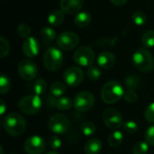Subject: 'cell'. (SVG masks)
<instances>
[{
	"mask_svg": "<svg viewBox=\"0 0 154 154\" xmlns=\"http://www.w3.org/2000/svg\"><path fill=\"white\" fill-rule=\"evenodd\" d=\"M69 125L70 122L69 118L62 114H54L48 120L49 129L56 134L66 133L69 128Z\"/></svg>",
	"mask_w": 154,
	"mask_h": 154,
	"instance_id": "ba28073f",
	"label": "cell"
},
{
	"mask_svg": "<svg viewBox=\"0 0 154 154\" xmlns=\"http://www.w3.org/2000/svg\"><path fill=\"white\" fill-rule=\"evenodd\" d=\"M123 127H124L125 131L127 134H134L137 133V131H138V125L134 121H127V122H125L124 124Z\"/></svg>",
	"mask_w": 154,
	"mask_h": 154,
	"instance_id": "836d02e7",
	"label": "cell"
},
{
	"mask_svg": "<svg viewBox=\"0 0 154 154\" xmlns=\"http://www.w3.org/2000/svg\"><path fill=\"white\" fill-rule=\"evenodd\" d=\"M108 144L112 148H118L124 142V134L122 132L116 130L112 132L108 136Z\"/></svg>",
	"mask_w": 154,
	"mask_h": 154,
	"instance_id": "44dd1931",
	"label": "cell"
},
{
	"mask_svg": "<svg viewBox=\"0 0 154 154\" xmlns=\"http://www.w3.org/2000/svg\"><path fill=\"white\" fill-rule=\"evenodd\" d=\"M40 34H41L42 41L43 42L44 44H49L51 42H52L57 37L56 32L51 27L42 28L40 32Z\"/></svg>",
	"mask_w": 154,
	"mask_h": 154,
	"instance_id": "7402d4cb",
	"label": "cell"
},
{
	"mask_svg": "<svg viewBox=\"0 0 154 154\" xmlns=\"http://www.w3.org/2000/svg\"><path fill=\"white\" fill-rule=\"evenodd\" d=\"M3 127L11 136H19L26 129V122L22 116L17 113H9L3 118Z\"/></svg>",
	"mask_w": 154,
	"mask_h": 154,
	"instance_id": "6da1fadb",
	"label": "cell"
},
{
	"mask_svg": "<svg viewBox=\"0 0 154 154\" xmlns=\"http://www.w3.org/2000/svg\"><path fill=\"white\" fill-rule=\"evenodd\" d=\"M45 154H60L59 152H47V153Z\"/></svg>",
	"mask_w": 154,
	"mask_h": 154,
	"instance_id": "60d3db41",
	"label": "cell"
},
{
	"mask_svg": "<svg viewBox=\"0 0 154 154\" xmlns=\"http://www.w3.org/2000/svg\"><path fill=\"white\" fill-rule=\"evenodd\" d=\"M79 42V37L73 32H64L58 35L57 45L60 50L69 51L75 49Z\"/></svg>",
	"mask_w": 154,
	"mask_h": 154,
	"instance_id": "30bf717a",
	"label": "cell"
},
{
	"mask_svg": "<svg viewBox=\"0 0 154 154\" xmlns=\"http://www.w3.org/2000/svg\"><path fill=\"white\" fill-rule=\"evenodd\" d=\"M91 20H92V17L89 13L79 12V14H77V15L74 19V23L77 27L85 28L88 25H89V23H91Z\"/></svg>",
	"mask_w": 154,
	"mask_h": 154,
	"instance_id": "ac0fdd59",
	"label": "cell"
},
{
	"mask_svg": "<svg viewBox=\"0 0 154 154\" xmlns=\"http://www.w3.org/2000/svg\"><path fill=\"white\" fill-rule=\"evenodd\" d=\"M116 56L110 51H103L97 57V64L104 69H111L116 64Z\"/></svg>",
	"mask_w": 154,
	"mask_h": 154,
	"instance_id": "2e32d148",
	"label": "cell"
},
{
	"mask_svg": "<svg viewBox=\"0 0 154 154\" xmlns=\"http://www.w3.org/2000/svg\"><path fill=\"white\" fill-rule=\"evenodd\" d=\"M95 104V97L89 91H81L78 93L73 99V106L79 112L89 111Z\"/></svg>",
	"mask_w": 154,
	"mask_h": 154,
	"instance_id": "8992f818",
	"label": "cell"
},
{
	"mask_svg": "<svg viewBox=\"0 0 154 154\" xmlns=\"http://www.w3.org/2000/svg\"><path fill=\"white\" fill-rule=\"evenodd\" d=\"M63 53L60 50L51 47L45 51L42 57V63L46 69L50 71H56L62 66L63 63Z\"/></svg>",
	"mask_w": 154,
	"mask_h": 154,
	"instance_id": "5b68a950",
	"label": "cell"
},
{
	"mask_svg": "<svg viewBox=\"0 0 154 154\" xmlns=\"http://www.w3.org/2000/svg\"><path fill=\"white\" fill-rule=\"evenodd\" d=\"M22 51H23V54L28 58L36 57L40 51V46H39L38 41L32 36L25 39L23 43V46H22Z\"/></svg>",
	"mask_w": 154,
	"mask_h": 154,
	"instance_id": "5bb4252c",
	"label": "cell"
},
{
	"mask_svg": "<svg viewBox=\"0 0 154 154\" xmlns=\"http://www.w3.org/2000/svg\"><path fill=\"white\" fill-rule=\"evenodd\" d=\"M18 73L23 79L31 81L36 78L38 68L33 61L30 60H23L18 64Z\"/></svg>",
	"mask_w": 154,
	"mask_h": 154,
	"instance_id": "7c38bea8",
	"label": "cell"
},
{
	"mask_svg": "<svg viewBox=\"0 0 154 154\" xmlns=\"http://www.w3.org/2000/svg\"><path fill=\"white\" fill-rule=\"evenodd\" d=\"M114 5H118V6H121V5H124L126 2H127V0H110Z\"/></svg>",
	"mask_w": 154,
	"mask_h": 154,
	"instance_id": "ab89813d",
	"label": "cell"
},
{
	"mask_svg": "<svg viewBox=\"0 0 154 154\" xmlns=\"http://www.w3.org/2000/svg\"><path fill=\"white\" fill-rule=\"evenodd\" d=\"M102 119L105 125L114 131L120 129L124 125L123 116L119 111L115 108H107L103 112Z\"/></svg>",
	"mask_w": 154,
	"mask_h": 154,
	"instance_id": "52a82bcc",
	"label": "cell"
},
{
	"mask_svg": "<svg viewBox=\"0 0 154 154\" xmlns=\"http://www.w3.org/2000/svg\"><path fill=\"white\" fill-rule=\"evenodd\" d=\"M6 109H7V106H6L5 102L3 99H1V100H0V115H1L2 116L5 115Z\"/></svg>",
	"mask_w": 154,
	"mask_h": 154,
	"instance_id": "f35d334b",
	"label": "cell"
},
{
	"mask_svg": "<svg viewBox=\"0 0 154 154\" xmlns=\"http://www.w3.org/2000/svg\"><path fill=\"white\" fill-rule=\"evenodd\" d=\"M102 151V143L99 139L94 138L88 140L84 146L86 154H98Z\"/></svg>",
	"mask_w": 154,
	"mask_h": 154,
	"instance_id": "e0dca14e",
	"label": "cell"
},
{
	"mask_svg": "<svg viewBox=\"0 0 154 154\" xmlns=\"http://www.w3.org/2000/svg\"><path fill=\"white\" fill-rule=\"evenodd\" d=\"M144 137H145V142L149 145L154 146V125H151L147 129Z\"/></svg>",
	"mask_w": 154,
	"mask_h": 154,
	"instance_id": "8d00e7d4",
	"label": "cell"
},
{
	"mask_svg": "<svg viewBox=\"0 0 154 154\" xmlns=\"http://www.w3.org/2000/svg\"><path fill=\"white\" fill-rule=\"evenodd\" d=\"M125 85H126L128 89L134 90V89H136V88H138L140 87L141 79L138 76H134V75L128 76L125 79Z\"/></svg>",
	"mask_w": 154,
	"mask_h": 154,
	"instance_id": "484cf974",
	"label": "cell"
},
{
	"mask_svg": "<svg viewBox=\"0 0 154 154\" xmlns=\"http://www.w3.org/2000/svg\"><path fill=\"white\" fill-rule=\"evenodd\" d=\"M0 151H1V154H4V150H3L2 146H0Z\"/></svg>",
	"mask_w": 154,
	"mask_h": 154,
	"instance_id": "b9f144b4",
	"label": "cell"
},
{
	"mask_svg": "<svg viewBox=\"0 0 154 154\" xmlns=\"http://www.w3.org/2000/svg\"><path fill=\"white\" fill-rule=\"evenodd\" d=\"M142 44L145 48H152L154 47V31L149 30L143 34L142 37Z\"/></svg>",
	"mask_w": 154,
	"mask_h": 154,
	"instance_id": "d4e9b609",
	"label": "cell"
},
{
	"mask_svg": "<svg viewBox=\"0 0 154 154\" xmlns=\"http://www.w3.org/2000/svg\"><path fill=\"white\" fill-rule=\"evenodd\" d=\"M63 79L68 86L77 87L82 83L84 79V72L78 67H70L65 70Z\"/></svg>",
	"mask_w": 154,
	"mask_h": 154,
	"instance_id": "4fadbf2b",
	"label": "cell"
},
{
	"mask_svg": "<svg viewBox=\"0 0 154 154\" xmlns=\"http://www.w3.org/2000/svg\"><path fill=\"white\" fill-rule=\"evenodd\" d=\"M132 19H133V22H134V24H136L138 26H141V25H143L146 23L147 16L143 12L136 11V12L134 13V14L132 16Z\"/></svg>",
	"mask_w": 154,
	"mask_h": 154,
	"instance_id": "f1b7e54d",
	"label": "cell"
},
{
	"mask_svg": "<svg viewBox=\"0 0 154 154\" xmlns=\"http://www.w3.org/2000/svg\"><path fill=\"white\" fill-rule=\"evenodd\" d=\"M95 52L87 46L78 48L73 54L74 61L81 67H90L95 61Z\"/></svg>",
	"mask_w": 154,
	"mask_h": 154,
	"instance_id": "9c48e42d",
	"label": "cell"
},
{
	"mask_svg": "<svg viewBox=\"0 0 154 154\" xmlns=\"http://www.w3.org/2000/svg\"><path fill=\"white\" fill-rule=\"evenodd\" d=\"M46 89H47V84L43 79H36L31 87V90L33 92V94L37 96H41L43 93H45Z\"/></svg>",
	"mask_w": 154,
	"mask_h": 154,
	"instance_id": "603a6c76",
	"label": "cell"
},
{
	"mask_svg": "<svg viewBox=\"0 0 154 154\" xmlns=\"http://www.w3.org/2000/svg\"><path fill=\"white\" fill-rule=\"evenodd\" d=\"M144 117L147 122L154 124V102L151 103L144 111Z\"/></svg>",
	"mask_w": 154,
	"mask_h": 154,
	"instance_id": "e575fe53",
	"label": "cell"
},
{
	"mask_svg": "<svg viewBox=\"0 0 154 154\" xmlns=\"http://www.w3.org/2000/svg\"><path fill=\"white\" fill-rule=\"evenodd\" d=\"M17 33H18L19 37L23 38V39H27L31 35V28L29 25H27L25 23L19 24L17 27Z\"/></svg>",
	"mask_w": 154,
	"mask_h": 154,
	"instance_id": "d6a6232c",
	"label": "cell"
},
{
	"mask_svg": "<svg viewBox=\"0 0 154 154\" xmlns=\"http://www.w3.org/2000/svg\"><path fill=\"white\" fill-rule=\"evenodd\" d=\"M124 98L128 103H135L137 101V99H138V95L134 90L128 89L127 91L125 92Z\"/></svg>",
	"mask_w": 154,
	"mask_h": 154,
	"instance_id": "d590c367",
	"label": "cell"
},
{
	"mask_svg": "<svg viewBox=\"0 0 154 154\" xmlns=\"http://www.w3.org/2000/svg\"><path fill=\"white\" fill-rule=\"evenodd\" d=\"M64 21V12L62 10H53L48 16V23L52 26L60 25Z\"/></svg>",
	"mask_w": 154,
	"mask_h": 154,
	"instance_id": "d6986e66",
	"label": "cell"
},
{
	"mask_svg": "<svg viewBox=\"0 0 154 154\" xmlns=\"http://www.w3.org/2000/svg\"><path fill=\"white\" fill-rule=\"evenodd\" d=\"M11 89V81L5 74L0 77V94L4 95Z\"/></svg>",
	"mask_w": 154,
	"mask_h": 154,
	"instance_id": "f546056e",
	"label": "cell"
},
{
	"mask_svg": "<svg viewBox=\"0 0 154 154\" xmlns=\"http://www.w3.org/2000/svg\"><path fill=\"white\" fill-rule=\"evenodd\" d=\"M42 107V100L40 96L35 94L33 95H27L23 97L18 102V108L22 113L33 116L38 114Z\"/></svg>",
	"mask_w": 154,
	"mask_h": 154,
	"instance_id": "277c9868",
	"label": "cell"
},
{
	"mask_svg": "<svg viewBox=\"0 0 154 154\" xmlns=\"http://www.w3.org/2000/svg\"><path fill=\"white\" fill-rule=\"evenodd\" d=\"M101 75H102V72H101L100 69L96 66H90V67H88V69L87 70V76L92 81L99 79Z\"/></svg>",
	"mask_w": 154,
	"mask_h": 154,
	"instance_id": "83f0119b",
	"label": "cell"
},
{
	"mask_svg": "<svg viewBox=\"0 0 154 154\" xmlns=\"http://www.w3.org/2000/svg\"><path fill=\"white\" fill-rule=\"evenodd\" d=\"M133 63L139 71L151 72L154 68L153 56L147 49H138L133 55Z\"/></svg>",
	"mask_w": 154,
	"mask_h": 154,
	"instance_id": "3957f363",
	"label": "cell"
},
{
	"mask_svg": "<svg viewBox=\"0 0 154 154\" xmlns=\"http://www.w3.org/2000/svg\"><path fill=\"white\" fill-rule=\"evenodd\" d=\"M61 141L58 136H51L49 140V145L52 150H58L61 147Z\"/></svg>",
	"mask_w": 154,
	"mask_h": 154,
	"instance_id": "74e56055",
	"label": "cell"
},
{
	"mask_svg": "<svg viewBox=\"0 0 154 154\" xmlns=\"http://www.w3.org/2000/svg\"><path fill=\"white\" fill-rule=\"evenodd\" d=\"M23 149L28 154H42L46 149L45 140L42 136L32 135L24 142Z\"/></svg>",
	"mask_w": 154,
	"mask_h": 154,
	"instance_id": "8fae6325",
	"label": "cell"
},
{
	"mask_svg": "<svg viewBox=\"0 0 154 154\" xmlns=\"http://www.w3.org/2000/svg\"><path fill=\"white\" fill-rule=\"evenodd\" d=\"M123 85L116 80H110L106 82L101 89V98L104 103L112 105L119 101L125 95Z\"/></svg>",
	"mask_w": 154,
	"mask_h": 154,
	"instance_id": "7a4b0ae2",
	"label": "cell"
},
{
	"mask_svg": "<svg viewBox=\"0 0 154 154\" xmlns=\"http://www.w3.org/2000/svg\"><path fill=\"white\" fill-rule=\"evenodd\" d=\"M81 133L85 136H92L96 133V125L91 122H85L81 125L80 127Z\"/></svg>",
	"mask_w": 154,
	"mask_h": 154,
	"instance_id": "4316f807",
	"label": "cell"
},
{
	"mask_svg": "<svg viewBox=\"0 0 154 154\" xmlns=\"http://www.w3.org/2000/svg\"><path fill=\"white\" fill-rule=\"evenodd\" d=\"M73 106V101L68 97H60L57 98L56 101V107L61 111H67L69 110Z\"/></svg>",
	"mask_w": 154,
	"mask_h": 154,
	"instance_id": "cb8c5ba5",
	"label": "cell"
},
{
	"mask_svg": "<svg viewBox=\"0 0 154 154\" xmlns=\"http://www.w3.org/2000/svg\"><path fill=\"white\" fill-rule=\"evenodd\" d=\"M67 88H66V85L61 82V81H54L50 88V93L51 96H53L56 98H59L60 97H63V95L65 94Z\"/></svg>",
	"mask_w": 154,
	"mask_h": 154,
	"instance_id": "ffe728a7",
	"label": "cell"
},
{
	"mask_svg": "<svg viewBox=\"0 0 154 154\" xmlns=\"http://www.w3.org/2000/svg\"><path fill=\"white\" fill-rule=\"evenodd\" d=\"M84 0H60V9L68 14H79L82 8Z\"/></svg>",
	"mask_w": 154,
	"mask_h": 154,
	"instance_id": "9a60e30c",
	"label": "cell"
},
{
	"mask_svg": "<svg viewBox=\"0 0 154 154\" xmlns=\"http://www.w3.org/2000/svg\"><path fill=\"white\" fill-rule=\"evenodd\" d=\"M149 152V144L146 142H138L133 147V154H147Z\"/></svg>",
	"mask_w": 154,
	"mask_h": 154,
	"instance_id": "4dcf8cb0",
	"label": "cell"
},
{
	"mask_svg": "<svg viewBox=\"0 0 154 154\" xmlns=\"http://www.w3.org/2000/svg\"><path fill=\"white\" fill-rule=\"evenodd\" d=\"M10 51V44L8 41L3 36L0 37V57L5 58Z\"/></svg>",
	"mask_w": 154,
	"mask_h": 154,
	"instance_id": "1f68e13d",
	"label": "cell"
}]
</instances>
